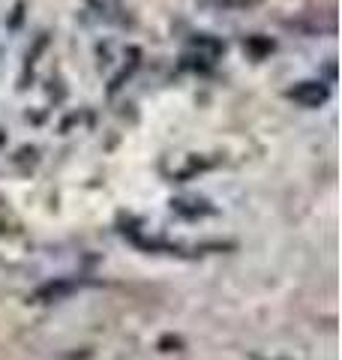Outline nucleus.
<instances>
[{
  "label": "nucleus",
  "instance_id": "obj_1",
  "mask_svg": "<svg viewBox=\"0 0 342 360\" xmlns=\"http://www.w3.org/2000/svg\"><path fill=\"white\" fill-rule=\"evenodd\" d=\"M289 96L298 99V103H303V105H318V103H324V99H327V90L318 87L315 82H303L300 87H294Z\"/></svg>",
  "mask_w": 342,
  "mask_h": 360
},
{
  "label": "nucleus",
  "instance_id": "obj_2",
  "mask_svg": "<svg viewBox=\"0 0 342 360\" xmlns=\"http://www.w3.org/2000/svg\"><path fill=\"white\" fill-rule=\"evenodd\" d=\"M210 4L222 6V9H249V6L261 4V0H210Z\"/></svg>",
  "mask_w": 342,
  "mask_h": 360
}]
</instances>
